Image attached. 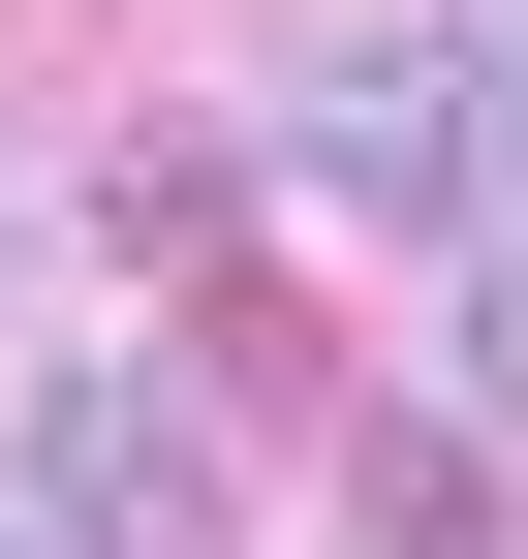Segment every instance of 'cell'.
Returning a JSON list of instances; mask_svg holds the SVG:
<instances>
[{
  "label": "cell",
  "instance_id": "cell-1",
  "mask_svg": "<svg viewBox=\"0 0 528 559\" xmlns=\"http://www.w3.org/2000/svg\"><path fill=\"white\" fill-rule=\"evenodd\" d=\"M280 187H311V218H467V0L311 32L280 62Z\"/></svg>",
  "mask_w": 528,
  "mask_h": 559
},
{
  "label": "cell",
  "instance_id": "cell-2",
  "mask_svg": "<svg viewBox=\"0 0 528 559\" xmlns=\"http://www.w3.org/2000/svg\"><path fill=\"white\" fill-rule=\"evenodd\" d=\"M249 528V466L187 436V373H62L32 404V559H218Z\"/></svg>",
  "mask_w": 528,
  "mask_h": 559
},
{
  "label": "cell",
  "instance_id": "cell-3",
  "mask_svg": "<svg viewBox=\"0 0 528 559\" xmlns=\"http://www.w3.org/2000/svg\"><path fill=\"white\" fill-rule=\"evenodd\" d=\"M343 498H373V528H405V559H497V404H405V436H373V466H343Z\"/></svg>",
  "mask_w": 528,
  "mask_h": 559
},
{
  "label": "cell",
  "instance_id": "cell-4",
  "mask_svg": "<svg viewBox=\"0 0 528 559\" xmlns=\"http://www.w3.org/2000/svg\"><path fill=\"white\" fill-rule=\"evenodd\" d=\"M467 404H528V249H467Z\"/></svg>",
  "mask_w": 528,
  "mask_h": 559
},
{
  "label": "cell",
  "instance_id": "cell-5",
  "mask_svg": "<svg viewBox=\"0 0 528 559\" xmlns=\"http://www.w3.org/2000/svg\"><path fill=\"white\" fill-rule=\"evenodd\" d=\"M0 559H32V498H0Z\"/></svg>",
  "mask_w": 528,
  "mask_h": 559
},
{
  "label": "cell",
  "instance_id": "cell-6",
  "mask_svg": "<svg viewBox=\"0 0 528 559\" xmlns=\"http://www.w3.org/2000/svg\"><path fill=\"white\" fill-rule=\"evenodd\" d=\"M0 249H32V218H0Z\"/></svg>",
  "mask_w": 528,
  "mask_h": 559
}]
</instances>
